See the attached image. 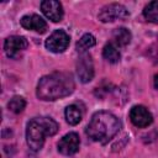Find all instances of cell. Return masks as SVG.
Instances as JSON below:
<instances>
[{
    "mask_svg": "<svg viewBox=\"0 0 158 158\" xmlns=\"http://www.w3.org/2000/svg\"><path fill=\"white\" fill-rule=\"evenodd\" d=\"M58 128V123L48 116L31 118L26 127V142L28 147L32 151H40L44 144L46 137L56 135Z\"/></svg>",
    "mask_w": 158,
    "mask_h": 158,
    "instance_id": "cell-3",
    "label": "cell"
},
{
    "mask_svg": "<svg viewBox=\"0 0 158 158\" xmlns=\"http://www.w3.org/2000/svg\"><path fill=\"white\" fill-rule=\"evenodd\" d=\"M64 115H65V120L69 125L72 126H75L80 122L81 117H83V112L80 110V107L78 105H69L67 106L65 111H64Z\"/></svg>",
    "mask_w": 158,
    "mask_h": 158,
    "instance_id": "cell-14",
    "label": "cell"
},
{
    "mask_svg": "<svg viewBox=\"0 0 158 158\" xmlns=\"http://www.w3.org/2000/svg\"><path fill=\"white\" fill-rule=\"evenodd\" d=\"M79 144H80L79 136L75 132H69L59 139L57 147H58L59 153H62L64 156H72L78 152Z\"/></svg>",
    "mask_w": 158,
    "mask_h": 158,
    "instance_id": "cell-8",
    "label": "cell"
},
{
    "mask_svg": "<svg viewBox=\"0 0 158 158\" xmlns=\"http://www.w3.org/2000/svg\"><path fill=\"white\" fill-rule=\"evenodd\" d=\"M41 10L44 16L53 22H59L63 19V7L59 1L44 0L41 2Z\"/></svg>",
    "mask_w": 158,
    "mask_h": 158,
    "instance_id": "cell-10",
    "label": "cell"
},
{
    "mask_svg": "<svg viewBox=\"0 0 158 158\" xmlns=\"http://www.w3.org/2000/svg\"><path fill=\"white\" fill-rule=\"evenodd\" d=\"M25 106H26V101H25V99H23L22 96H17V95L14 96V98L9 101V104H7L9 110L12 111V112H15V114H20V112H22L23 109H25Z\"/></svg>",
    "mask_w": 158,
    "mask_h": 158,
    "instance_id": "cell-17",
    "label": "cell"
},
{
    "mask_svg": "<svg viewBox=\"0 0 158 158\" xmlns=\"http://www.w3.org/2000/svg\"><path fill=\"white\" fill-rule=\"evenodd\" d=\"M20 23L23 28L26 30H31V31H36L38 33H44L48 28L47 22L36 14H31V15H25L21 17Z\"/></svg>",
    "mask_w": 158,
    "mask_h": 158,
    "instance_id": "cell-11",
    "label": "cell"
},
{
    "mask_svg": "<svg viewBox=\"0 0 158 158\" xmlns=\"http://www.w3.org/2000/svg\"><path fill=\"white\" fill-rule=\"evenodd\" d=\"M121 128V121L109 111H98L91 116L86 126V136L99 143H107L112 139Z\"/></svg>",
    "mask_w": 158,
    "mask_h": 158,
    "instance_id": "cell-2",
    "label": "cell"
},
{
    "mask_svg": "<svg viewBox=\"0 0 158 158\" xmlns=\"http://www.w3.org/2000/svg\"><path fill=\"white\" fill-rule=\"evenodd\" d=\"M77 74L81 83H89L94 77V64L90 54H81L77 62Z\"/></svg>",
    "mask_w": 158,
    "mask_h": 158,
    "instance_id": "cell-7",
    "label": "cell"
},
{
    "mask_svg": "<svg viewBox=\"0 0 158 158\" xmlns=\"http://www.w3.org/2000/svg\"><path fill=\"white\" fill-rule=\"evenodd\" d=\"M28 42L22 36H10L4 42V49L7 57L17 59L21 57V53L26 51Z\"/></svg>",
    "mask_w": 158,
    "mask_h": 158,
    "instance_id": "cell-6",
    "label": "cell"
},
{
    "mask_svg": "<svg viewBox=\"0 0 158 158\" xmlns=\"http://www.w3.org/2000/svg\"><path fill=\"white\" fill-rule=\"evenodd\" d=\"M132 35L130 32V30H127L126 27H118L116 30H114L112 32V42L117 46V47H125L131 42Z\"/></svg>",
    "mask_w": 158,
    "mask_h": 158,
    "instance_id": "cell-12",
    "label": "cell"
},
{
    "mask_svg": "<svg viewBox=\"0 0 158 158\" xmlns=\"http://www.w3.org/2000/svg\"><path fill=\"white\" fill-rule=\"evenodd\" d=\"M75 84L70 73L56 72L42 77L37 84V98L44 101H54L70 95Z\"/></svg>",
    "mask_w": 158,
    "mask_h": 158,
    "instance_id": "cell-1",
    "label": "cell"
},
{
    "mask_svg": "<svg viewBox=\"0 0 158 158\" xmlns=\"http://www.w3.org/2000/svg\"><path fill=\"white\" fill-rule=\"evenodd\" d=\"M102 57L109 63H117L121 58V53L118 51V47L114 42H109L102 48Z\"/></svg>",
    "mask_w": 158,
    "mask_h": 158,
    "instance_id": "cell-13",
    "label": "cell"
},
{
    "mask_svg": "<svg viewBox=\"0 0 158 158\" xmlns=\"http://www.w3.org/2000/svg\"><path fill=\"white\" fill-rule=\"evenodd\" d=\"M153 84H154V88L158 90V74L154 75V79H153Z\"/></svg>",
    "mask_w": 158,
    "mask_h": 158,
    "instance_id": "cell-18",
    "label": "cell"
},
{
    "mask_svg": "<svg viewBox=\"0 0 158 158\" xmlns=\"http://www.w3.org/2000/svg\"><path fill=\"white\" fill-rule=\"evenodd\" d=\"M143 16L148 22L158 23V1L148 2L143 9Z\"/></svg>",
    "mask_w": 158,
    "mask_h": 158,
    "instance_id": "cell-15",
    "label": "cell"
},
{
    "mask_svg": "<svg viewBox=\"0 0 158 158\" xmlns=\"http://www.w3.org/2000/svg\"><path fill=\"white\" fill-rule=\"evenodd\" d=\"M70 42L69 35L64 30H56L44 42V46L48 51L53 53H62L64 52Z\"/></svg>",
    "mask_w": 158,
    "mask_h": 158,
    "instance_id": "cell-5",
    "label": "cell"
},
{
    "mask_svg": "<svg viewBox=\"0 0 158 158\" xmlns=\"http://www.w3.org/2000/svg\"><path fill=\"white\" fill-rule=\"evenodd\" d=\"M130 118L136 127H148L153 121L152 114L143 105L133 106L130 111Z\"/></svg>",
    "mask_w": 158,
    "mask_h": 158,
    "instance_id": "cell-9",
    "label": "cell"
},
{
    "mask_svg": "<svg viewBox=\"0 0 158 158\" xmlns=\"http://www.w3.org/2000/svg\"><path fill=\"white\" fill-rule=\"evenodd\" d=\"M95 43H96L95 37H94L93 35H90V33H85V35H83V36H81V38L77 42L75 48H77V51H78V52L84 53V52H86L89 48L94 47V46H95Z\"/></svg>",
    "mask_w": 158,
    "mask_h": 158,
    "instance_id": "cell-16",
    "label": "cell"
},
{
    "mask_svg": "<svg viewBox=\"0 0 158 158\" xmlns=\"http://www.w3.org/2000/svg\"><path fill=\"white\" fill-rule=\"evenodd\" d=\"M130 12L128 10L117 2H112V4H107L104 7H101V10L98 14V19L101 22H114L116 20H123L126 17H128Z\"/></svg>",
    "mask_w": 158,
    "mask_h": 158,
    "instance_id": "cell-4",
    "label": "cell"
}]
</instances>
